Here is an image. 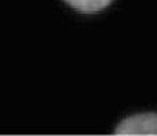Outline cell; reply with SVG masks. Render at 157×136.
<instances>
[{"label":"cell","mask_w":157,"mask_h":136,"mask_svg":"<svg viewBox=\"0 0 157 136\" xmlns=\"http://www.w3.org/2000/svg\"><path fill=\"white\" fill-rule=\"evenodd\" d=\"M115 135H157V113L126 117L115 128Z\"/></svg>","instance_id":"6da1fadb"},{"label":"cell","mask_w":157,"mask_h":136,"mask_svg":"<svg viewBox=\"0 0 157 136\" xmlns=\"http://www.w3.org/2000/svg\"><path fill=\"white\" fill-rule=\"evenodd\" d=\"M113 0H64L71 8L83 14H96L107 8Z\"/></svg>","instance_id":"7a4b0ae2"}]
</instances>
